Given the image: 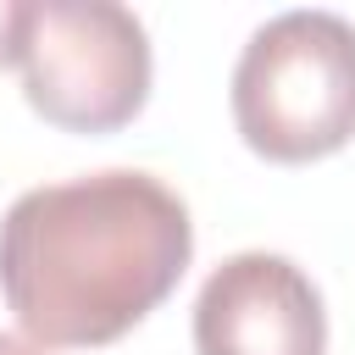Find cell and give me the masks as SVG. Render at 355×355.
<instances>
[{
  "label": "cell",
  "instance_id": "1",
  "mask_svg": "<svg viewBox=\"0 0 355 355\" xmlns=\"http://www.w3.org/2000/svg\"><path fill=\"white\" fill-rule=\"evenodd\" d=\"M189 255V205L128 166L28 189L0 216V294L44 349L122 338L178 288Z\"/></svg>",
  "mask_w": 355,
  "mask_h": 355
},
{
  "label": "cell",
  "instance_id": "2",
  "mask_svg": "<svg viewBox=\"0 0 355 355\" xmlns=\"http://www.w3.org/2000/svg\"><path fill=\"white\" fill-rule=\"evenodd\" d=\"M233 122L266 161H322L355 139V22L283 11L261 22L233 67Z\"/></svg>",
  "mask_w": 355,
  "mask_h": 355
},
{
  "label": "cell",
  "instance_id": "3",
  "mask_svg": "<svg viewBox=\"0 0 355 355\" xmlns=\"http://www.w3.org/2000/svg\"><path fill=\"white\" fill-rule=\"evenodd\" d=\"M22 94L67 133L128 128L150 100L144 22L116 0H28Z\"/></svg>",
  "mask_w": 355,
  "mask_h": 355
},
{
  "label": "cell",
  "instance_id": "4",
  "mask_svg": "<svg viewBox=\"0 0 355 355\" xmlns=\"http://www.w3.org/2000/svg\"><path fill=\"white\" fill-rule=\"evenodd\" d=\"M200 355H327V311L316 283L272 250L227 255L194 300Z\"/></svg>",
  "mask_w": 355,
  "mask_h": 355
},
{
  "label": "cell",
  "instance_id": "5",
  "mask_svg": "<svg viewBox=\"0 0 355 355\" xmlns=\"http://www.w3.org/2000/svg\"><path fill=\"white\" fill-rule=\"evenodd\" d=\"M22 28H28V0H0V67L22 55Z\"/></svg>",
  "mask_w": 355,
  "mask_h": 355
},
{
  "label": "cell",
  "instance_id": "6",
  "mask_svg": "<svg viewBox=\"0 0 355 355\" xmlns=\"http://www.w3.org/2000/svg\"><path fill=\"white\" fill-rule=\"evenodd\" d=\"M0 355H50L44 344H33V338H17V333H0Z\"/></svg>",
  "mask_w": 355,
  "mask_h": 355
}]
</instances>
